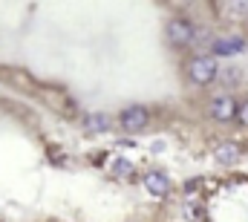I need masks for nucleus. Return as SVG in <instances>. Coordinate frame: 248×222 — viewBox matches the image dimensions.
I'll return each instance as SVG.
<instances>
[{"label":"nucleus","mask_w":248,"mask_h":222,"mask_svg":"<svg viewBox=\"0 0 248 222\" xmlns=\"http://www.w3.org/2000/svg\"><path fill=\"white\" fill-rule=\"evenodd\" d=\"M187 75H190V81H193V84L205 87V84H211V81L217 78V61H214L211 55L193 58V61L187 63Z\"/></svg>","instance_id":"nucleus-1"},{"label":"nucleus","mask_w":248,"mask_h":222,"mask_svg":"<svg viewBox=\"0 0 248 222\" xmlns=\"http://www.w3.org/2000/svg\"><path fill=\"white\" fill-rule=\"evenodd\" d=\"M168 41H170L173 47H187V44H193V41H196L193 23H190V20H182V17H173V20L168 23Z\"/></svg>","instance_id":"nucleus-2"},{"label":"nucleus","mask_w":248,"mask_h":222,"mask_svg":"<svg viewBox=\"0 0 248 222\" xmlns=\"http://www.w3.org/2000/svg\"><path fill=\"white\" fill-rule=\"evenodd\" d=\"M119 121H122V127L127 130V133H136V130H141V127L147 124V110H144V107H139V104L124 107L122 115H119Z\"/></svg>","instance_id":"nucleus-3"},{"label":"nucleus","mask_w":248,"mask_h":222,"mask_svg":"<svg viewBox=\"0 0 248 222\" xmlns=\"http://www.w3.org/2000/svg\"><path fill=\"white\" fill-rule=\"evenodd\" d=\"M237 110H240V104H237L231 95H219V98L211 101V115H214L217 121H231V118H237Z\"/></svg>","instance_id":"nucleus-4"},{"label":"nucleus","mask_w":248,"mask_h":222,"mask_svg":"<svg viewBox=\"0 0 248 222\" xmlns=\"http://www.w3.org/2000/svg\"><path fill=\"white\" fill-rule=\"evenodd\" d=\"M144 188L153 196H168L170 193V179L162 170H150V173H144Z\"/></svg>","instance_id":"nucleus-5"},{"label":"nucleus","mask_w":248,"mask_h":222,"mask_svg":"<svg viewBox=\"0 0 248 222\" xmlns=\"http://www.w3.org/2000/svg\"><path fill=\"white\" fill-rule=\"evenodd\" d=\"M246 49V41L237 38V35H228V38H217L214 41V55H240Z\"/></svg>","instance_id":"nucleus-6"},{"label":"nucleus","mask_w":248,"mask_h":222,"mask_svg":"<svg viewBox=\"0 0 248 222\" xmlns=\"http://www.w3.org/2000/svg\"><path fill=\"white\" fill-rule=\"evenodd\" d=\"M214 159H217L219 165H234V162L240 159V144H237V142H222V144H217Z\"/></svg>","instance_id":"nucleus-7"},{"label":"nucleus","mask_w":248,"mask_h":222,"mask_svg":"<svg viewBox=\"0 0 248 222\" xmlns=\"http://www.w3.org/2000/svg\"><path fill=\"white\" fill-rule=\"evenodd\" d=\"M87 130H93V133H104V130H110V118L107 115H101V112H93V115H87Z\"/></svg>","instance_id":"nucleus-8"},{"label":"nucleus","mask_w":248,"mask_h":222,"mask_svg":"<svg viewBox=\"0 0 248 222\" xmlns=\"http://www.w3.org/2000/svg\"><path fill=\"white\" fill-rule=\"evenodd\" d=\"M113 176H119V179H133V176H136V165L127 162V159H113Z\"/></svg>","instance_id":"nucleus-9"},{"label":"nucleus","mask_w":248,"mask_h":222,"mask_svg":"<svg viewBox=\"0 0 248 222\" xmlns=\"http://www.w3.org/2000/svg\"><path fill=\"white\" fill-rule=\"evenodd\" d=\"M237 118H240V124H243V127H248V101H243V104H240Z\"/></svg>","instance_id":"nucleus-10"}]
</instances>
